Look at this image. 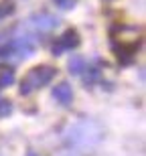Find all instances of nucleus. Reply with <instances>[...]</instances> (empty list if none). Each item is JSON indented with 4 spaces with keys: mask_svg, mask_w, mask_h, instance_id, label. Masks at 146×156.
<instances>
[{
    "mask_svg": "<svg viewBox=\"0 0 146 156\" xmlns=\"http://www.w3.org/2000/svg\"><path fill=\"white\" fill-rule=\"evenodd\" d=\"M53 98L57 99L61 105H65V108H69L71 101H73V87L67 83V81H61L59 85L53 87Z\"/></svg>",
    "mask_w": 146,
    "mask_h": 156,
    "instance_id": "423d86ee",
    "label": "nucleus"
},
{
    "mask_svg": "<svg viewBox=\"0 0 146 156\" xmlns=\"http://www.w3.org/2000/svg\"><path fill=\"white\" fill-rule=\"evenodd\" d=\"M27 156H39V154H37V152H29V154H27Z\"/></svg>",
    "mask_w": 146,
    "mask_h": 156,
    "instance_id": "ddd939ff",
    "label": "nucleus"
},
{
    "mask_svg": "<svg viewBox=\"0 0 146 156\" xmlns=\"http://www.w3.org/2000/svg\"><path fill=\"white\" fill-rule=\"evenodd\" d=\"M12 114V104L8 99H0V120Z\"/></svg>",
    "mask_w": 146,
    "mask_h": 156,
    "instance_id": "9d476101",
    "label": "nucleus"
},
{
    "mask_svg": "<svg viewBox=\"0 0 146 156\" xmlns=\"http://www.w3.org/2000/svg\"><path fill=\"white\" fill-rule=\"evenodd\" d=\"M77 45H79V35H77L73 29H69L53 43L51 53L57 57V55H63V53H69V51H73V49H77Z\"/></svg>",
    "mask_w": 146,
    "mask_h": 156,
    "instance_id": "39448f33",
    "label": "nucleus"
},
{
    "mask_svg": "<svg viewBox=\"0 0 146 156\" xmlns=\"http://www.w3.org/2000/svg\"><path fill=\"white\" fill-rule=\"evenodd\" d=\"M57 24H59V18L51 12H37V14L29 16V20H27V27L37 30V33H51L53 29H57Z\"/></svg>",
    "mask_w": 146,
    "mask_h": 156,
    "instance_id": "20e7f679",
    "label": "nucleus"
},
{
    "mask_svg": "<svg viewBox=\"0 0 146 156\" xmlns=\"http://www.w3.org/2000/svg\"><path fill=\"white\" fill-rule=\"evenodd\" d=\"M85 67H87V63H85V59L79 57V55H73V57L69 59V63H67V69H69V73H73V75H81L83 71H85Z\"/></svg>",
    "mask_w": 146,
    "mask_h": 156,
    "instance_id": "0eeeda50",
    "label": "nucleus"
},
{
    "mask_svg": "<svg viewBox=\"0 0 146 156\" xmlns=\"http://www.w3.org/2000/svg\"><path fill=\"white\" fill-rule=\"evenodd\" d=\"M55 2V6H59L61 10H71L73 6H75L77 0H53Z\"/></svg>",
    "mask_w": 146,
    "mask_h": 156,
    "instance_id": "9b49d317",
    "label": "nucleus"
},
{
    "mask_svg": "<svg viewBox=\"0 0 146 156\" xmlns=\"http://www.w3.org/2000/svg\"><path fill=\"white\" fill-rule=\"evenodd\" d=\"M81 75H83V83H85V85H94L95 81L99 79L101 73H99L95 67H85V71H83Z\"/></svg>",
    "mask_w": 146,
    "mask_h": 156,
    "instance_id": "6e6552de",
    "label": "nucleus"
},
{
    "mask_svg": "<svg viewBox=\"0 0 146 156\" xmlns=\"http://www.w3.org/2000/svg\"><path fill=\"white\" fill-rule=\"evenodd\" d=\"M99 138H101V128L91 120L77 122V124L69 126L67 132H65V142L71 148H87V146H94L99 142Z\"/></svg>",
    "mask_w": 146,
    "mask_h": 156,
    "instance_id": "f257e3e1",
    "label": "nucleus"
},
{
    "mask_svg": "<svg viewBox=\"0 0 146 156\" xmlns=\"http://www.w3.org/2000/svg\"><path fill=\"white\" fill-rule=\"evenodd\" d=\"M57 75V69L51 67V65H39V67H33V69L23 77L20 81V95H30L33 91L45 87L47 83H51L53 77Z\"/></svg>",
    "mask_w": 146,
    "mask_h": 156,
    "instance_id": "7ed1b4c3",
    "label": "nucleus"
},
{
    "mask_svg": "<svg viewBox=\"0 0 146 156\" xmlns=\"http://www.w3.org/2000/svg\"><path fill=\"white\" fill-rule=\"evenodd\" d=\"M12 10H14V6H0V18H4V16H8V14H12Z\"/></svg>",
    "mask_w": 146,
    "mask_h": 156,
    "instance_id": "f8f14e48",
    "label": "nucleus"
},
{
    "mask_svg": "<svg viewBox=\"0 0 146 156\" xmlns=\"http://www.w3.org/2000/svg\"><path fill=\"white\" fill-rule=\"evenodd\" d=\"M37 51V41L33 37H16L0 47V61L18 63L23 59L30 57Z\"/></svg>",
    "mask_w": 146,
    "mask_h": 156,
    "instance_id": "f03ea898",
    "label": "nucleus"
},
{
    "mask_svg": "<svg viewBox=\"0 0 146 156\" xmlns=\"http://www.w3.org/2000/svg\"><path fill=\"white\" fill-rule=\"evenodd\" d=\"M12 83H14V73H12L10 69L2 71V73H0V89H2V87L12 85Z\"/></svg>",
    "mask_w": 146,
    "mask_h": 156,
    "instance_id": "1a4fd4ad",
    "label": "nucleus"
}]
</instances>
